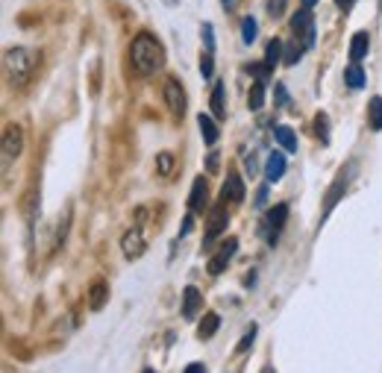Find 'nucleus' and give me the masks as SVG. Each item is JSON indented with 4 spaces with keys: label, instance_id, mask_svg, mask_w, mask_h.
Instances as JSON below:
<instances>
[{
    "label": "nucleus",
    "instance_id": "obj_1",
    "mask_svg": "<svg viewBox=\"0 0 382 373\" xmlns=\"http://www.w3.org/2000/svg\"><path fill=\"white\" fill-rule=\"evenodd\" d=\"M129 56H133V65L138 74H153L165 65V50H162L159 39L150 36V32H138L129 45Z\"/></svg>",
    "mask_w": 382,
    "mask_h": 373
},
{
    "label": "nucleus",
    "instance_id": "obj_2",
    "mask_svg": "<svg viewBox=\"0 0 382 373\" xmlns=\"http://www.w3.org/2000/svg\"><path fill=\"white\" fill-rule=\"evenodd\" d=\"M3 65H6V76L12 85H27L36 74V65H39V56L36 50L30 47H9L3 53Z\"/></svg>",
    "mask_w": 382,
    "mask_h": 373
},
{
    "label": "nucleus",
    "instance_id": "obj_3",
    "mask_svg": "<svg viewBox=\"0 0 382 373\" xmlns=\"http://www.w3.org/2000/svg\"><path fill=\"white\" fill-rule=\"evenodd\" d=\"M291 30H294V36H297V41L306 47V50H312L315 47V21H312V9H297V12L291 15Z\"/></svg>",
    "mask_w": 382,
    "mask_h": 373
},
{
    "label": "nucleus",
    "instance_id": "obj_4",
    "mask_svg": "<svg viewBox=\"0 0 382 373\" xmlns=\"http://www.w3.org/2000/svg\"><path fill=\"white\" fill-rule=\"evenodd\" d=\"M224 203H226V200L217 203L215 209H212V215H209V224H206V241H203L206 247H209L212 241L226 229V224H229V212H226V206H224Z\"/></svg>",
    "mask_w": 382,
    "mask_h": 373
},
{
    "label": "nucleus",
    "instance_id": "obj_5",
    "mask_svg": "<svg viewBox=\"0 0 382 373\" xmlns=\"http://www.w3.org/2000/svg\"><path fill=\"white\" fill-rule=\"evenodd\" d=\"M165 103H168L173 118L185 115V92H182L180 80H173V76H168V80H165Z\"/></svg>",
    "mask_w": 382,
    "mask_h": 373
},
{
    "label": "nucleus",
    "instance_id": "obj_6",
    "mask_svg": "<svg viewBox=\"0 0 382 373\" xmlns=\"http://www.w3.org/2000/svg\"><path fill=\"white\" fill-rule=\"evenodd\" d=\"M235 250H238V241H235V238H229L226 244H224V247H221V250H217V253L212 256V262H209V265H206V270H209L212 277H217V273H224Z\"/></svg>",
    "mask_w": 382,
    "mask_h": 373
},
{
    "label": "nucleus",
    "instance_id": "obj_7",
    "mask_svg": "<svg viewBox=\"0 0 382 373\" xmlns=\"http://www.w3.org/2000/svg\"><path fill=\"white\" fill-rule=\"evenodd\" d=\"M21 147H24V133H21V127H9L6 136H3V162L9 164L12 159H18Z\"/></svg>",
    "mask_w": 382,
    "mask_h": 373
},
{
    "label": "nucleus",
    "instance_id": "obj_8",
    "mask_svg": "<svg viewBox=\"0 0 382 373\" xmlns=\"http://www.w3.org/2000/svg\"><path fill=\"white\" fill-rule=\"evenodd\" d=\"M121 250H124L127 259H141V256H145V250H147V241H145V235H141L138 229H129V233L121 238Z\"/></svg>",
    "mask_w": 382,
    "mask_h": 373
},
{
    "label": "nucleus",
    "instance_id": "obj_9",
    "mask_svg": "<svg viewBox=\"0 0 382 373\" xmlns=\"http://www.w3.org/2000/svg\"><path fill=\"white\" fill-rule=\"evenodd\" d=\"M200 309H203V294L194 288V285H189V288L182 291V315H185V321H194Z\"/></svg>",
    "mask_w": 382,
    "mask_h": 373
},
{
    "label": "nucleus",
    "instance_id": "obj_10",
    "mask_svg": "<svg viewBox=\"0 0 382 373\" xmlns=\"http://www.w3.org/2000/svg\"><path fill=\"white\" fill-rule=\"evenodd\" d=\"M206 197H209V182H206V177H194L191 194H189V209L191 212H203Z\"/></svg>",
    "mask_w": 382,
    "mask_h": 373
},
{
    "label": "nucleus",
    "instance_id": "obj_11",
    "mask_svg": "<svg viewBox=\"0 0 382 373\" xmlns=\"http://www.w3.org/2000/svg\"><path fill=\"white\" fill-rule=\"evenodd\" d=\"M221 197H224V200H229V203H242L244 200V182H242V177H238L235 171L226 173V182H224Z\"/></svg>",
    "mask_w": 382,
    "mask_h": 373
},
{
    "label": "nucleus",
    "instance_id": "obj_12",
    "mask_svg": "<svg viewBox=\"0 0 382 373\" xmlns=\"http://www.w3.org/2000/svg\"><path fill=\"white\" fill-rule=\"evenodd\" d=\"M368 50H370V36L365 30H359V32H353V39H350V62H362L365 56H368Z\"/></svg>",
    "mask_w": 382,
    "mask_h": 373
},
{
    "label": "nucleus",
    "instance_id": "obj_13",
    "mask_svg": "<svg viewBox=\"0 0 382 373\" xmlns=\"http://www.w3.org/2000/svg\"><path fill=\"white\" fill-rule=\"evenodd\" d=\"M106 300H109V282L94 279L92 288H89V306H92L94 312H100L103 306H106Z\"/></svg>",
    "mask_w": 382,
    "mask_h": 373
},
{
    "label": "nucleus",
    "instance_id": "obj_14",
    "mask_svg": "<svg viewBox=\"0 0 382 373\" xmlns=\"http://www.w3.org/2000/svg\"><path fill=\"white\" fill-rule=\"evenodd\" d=\"M282 173H286V156H282V153H270L268 162H265V177H268V182L282 180Z\"/></svg>",
    "mask_w": 382,
    "mask_h": 373
},
{
    "label": "nucleus",
    "instance_id": "obj_15",
    "mask_svg": "<svg viewBox=\"0 0 382 373\" xmlns=\"http://www.w3.org/2000/svg\"><path fill=\"white\" fill-rule=\"evenodd\" d=\"M286 217H288V206H286V203H277L274 209L268 212V226L274 229V235L268 238V244H277V229H279L282 224H286Z\"/></svg>",
    "mask_w": 382,
    "mask_h": 373
},
{
    "label": "nucleus",
    "instance_id": "obj_16",
    "mask_svg": "<svg viewBox=\"0 0 382 373\" xmlns=\"http://www.w3.org/2000/svg\"><path fill=\"white\" fill-rule=\"evenodd\" d=\"M212 115L215 118L226 115V83H221V80H217L212 89Z\"/></svg>",
    "mask_w": 382,
    "mask_h": 373
},
{
    "label": "nucleus",
    "instance_id": "obj_17",
    "mask_svg": "<svg viewBox=\"0 0 382 373\" xmlns=\"http://www.w3.org/2000/svg\"><path fill=\"white\" fill-rule=\"evenodd\" d=\"M198 127H200L206 145H215L217 136H221V129H217V124H215V115H200L198 118Z\"/></svg>",
    "mask_w": 382,
    "mask_h": 373
},
{
    "label": "nucleus",
    "instance_id": "obj_18",
    "mask_svg": "<svg viewBox=\"0 0 382 373\" xmlns=\"http://www.w3.org/2000/svg\"><path fill=\"white\" fill-rule=\"evenodd\" d=\"M286 56V45H282L279 39H270L268 41V50H265V65H268V71H274L277 68V62Z\"/></svg>",
    "mask_w": 382,
    "mask_h": 373
},
{
    "label": "nucleus",
    "instance_id": "obj_19",
    "mask_svg": "<svg viewBox=\"0 0 382 373\" xmlns=\"http://www.w3.org/2000/svg\"><path fill=\"white\" fill-rule=\"evenodd\" d=\"M365 80H368V76H365V71H362V65H347V68H344V83L347 85H350V89H365Z\"/></svg>",
    "mask_w": 382,
    "mask_h": 373
},
{
    "label": "nucleus",
    "instance_id": "obj_20",
    "mask_svg": "<svg viewBox=\"0 0 382 373\" xmlns=\"http://www.w3.org/2000/svg\"><path fill=\"white\" fill-rule=\"evenodd\" d=\"M274 136H277V141H279V145L286 147L288 153H297V136H294V129H291V127L279 124V127L274 129Z\"/></svg>",
    "mask_w": 382,
    "mask_h": 373
},
{
    "label": "nucleus",
    "instance_id": "obj_21",
    "mask_svg": "<svg viewBox=\"0 0 382 373\" xmlns=\"http://www.w3.org/2000/svg\"><path fill=\"white\" fill-rule=\"evenodd\" d=\"M217 326H221V317H217L215 312H206V315H203V321H200L198 335H200L203 341H206V338H212V335L217 332Z\"/></svg>",
    "mask_w": 382,
    "mask_h": 373
},
{
    "label": "nucleus",
    "instance_id": "obj_22",
    "mask_svg": "<svg viewBox=\"0 0 382 373\" xmlns=\"http://www.w3.org/2000/svg\"><path fill=\"white\" fill-rule=\"evenodd\" d=\"M368 120H370V127H374V129H382V97H370Z\"/></svg>",
    "mask_w": 382,
    "mask_h": 373
},
{
    "label": "nucleus",
    "instance_id": "obj_23",
    "mask_svg": "<svg viewBox=\"0 0 382 373\" xmlns=\"http://www.w3.org/2000/svg\"><path fill=\"white\" fill-rule=\"evenodd\" d=\"M247 106L253 109V112H259L262 106H265V83H259L256 80V85L250 89V97H247Z\"/></svg>",
    "mask_w": 382,
    "mask_h": 373
},
{
    "label": "nucleus",
    "instance_id": "obj_24",
    "mask_svg": "<svg viewBox=\"0 0 382 373\" xmlns=\"http://www.w3.org/2000/svg\"><path fill=\"white\" fill-rule=\"evenodd\" d=\"M256 36H259V27H256V18H244L242 21V41H244V45H253V41H256Z\"/></svg>",
    "mask_w": 382,
    "mask_h": 373
},
{
    "label": "nucleus",
    "instance_id": "obj_25",
    "mask_svg": "<svg viewBox=\"0 0 382 373\" xmlns=\"http://www.w3.org/2000/svg\"><path fill=\"white\" fill-rule=\"evenodd\" d=\"M341 191H344V173L338 177L335 182H332V191H330V197H326V212H323V217L332 212V206L338 203V197H341Z\"/></svg>",
    "mask_w": 382,
    "mask_h": 373
},
{
    "label": "nucleus",
    "instance_id": "obj_26",
    "mask_svg": "<svg viewBox=\"0 0 382 373\" xmlns=\"http://www.w3.org/2000/svg\"><path fill=\"white\" fill-rule=\"evenodd\" d=\"M303 53H306V47L300 45V41H294V45H286V56H282V62H286V65H297V62L303 59Z\"/></svg>",
    "mask_w": 382,
    "mask_h": 373
},
{
    "label": "nucleus",
    "instance_id": "obj_27",
    "mask_svg": "<svg viewBox=\"0 0 382 373\" xmlns=\"http://www.w3.org/2000/svg\"><path fill=\"white\" fill-rule=\"evenodd\" d=\"M200 74H203V80H209V76L215 74V56H212L209 50L200 56Z\"/></svg>",
    "mask_w": 382,
    "mask_h": 373
},
{
    "label": "nucleus",
    "instance_id": "obj_28",
    "mask_svg": "<svg viewBox=\"0 0 382 373\" xmlns=\"http://www.w3.org/2000/svg\"><path fill=\"white\" fill-rule=\"evenodd\" d=\"M315 129H318V136H321L323 145H330V124H326V115L323 112L315 118Z\"/></svg>",
    "mask_w": 382,
    "mask_h": 373
},
{
    "label": "nucleus",
    "instance_id": "obj_29",
    "mask_svg": "<svg viewBox=\"0 0 382 373\" xmlns=\"http://www.w3.org/2000/svg\"><path fill=\"white\" fill-rule=\"evenodd\" d=\"M253 341H256V326L250 323V326H247V332H244V338H242V341H238V347H235V353H244V350H247L250 344H253Z\"/></svg>",
    "mask_w": 382,
    "mask_h": 373
},
{
    "label": "nucleus",
    "instance_id": "obj_30",
    "mask_svg": "<svg viewBox=\"0 0 382 373\" xmlns=\"http://www.w3.org/2000/svg\"><path fill=\"white\" fill-rule=\"evenodd\" d=\"M159 173H162V177H168V173L173 171V156H171V153H159Z\"/></svg>",
    "mask_w": 382,
    "mask_h": 373
},
{
    "label": "nucleus",
    "instance_id": "obj_31",
    "mask_svg": "<svg viewBox=\"0 0 382 373\" xmlns=\"http://www.w3.org/2000/svg\"><path fill=\"white\" fill-rule=\"evenodd\" d=\"M247 71L253 74L259 83H265V80H268V65H265V62H253V65H247Z\"/></svg>",
    "mask_w": 382,
    "mask_h": 373
},
{
    "label": "nucleus",
    "instance_id": "obj_32",
    "mask_svg": "<svg viewBox=\"0 0 382 373\" xmlns=\"http://www.w3.org/2000/svg\"><path fill=\"white\" fill-rule=\"evenodd\" d=\"M203 45H206L209 53H215V30H212V24H203Z\"/></svg>",
    "mask_w": 382,
    "mask_h": 373
},
{
    "label": "nucleus",
    "instance_id": "obj_33",
    "mask_svg": "<svg viewBox=\"0 0 382 373\" xmlns=\"http://www.w3.org/2000/svg\"><path fill=\"white\" fill-rule=\"evenodd\" d=\"M265 6H268V15H270V18H279L282 9H286V0H268Z\"/></svg>",
    "mask_w": 382,
    "mask_h": 373
},
{
    "label": "nucleus",
    "instance_id": "obj_34",
    "mask_svg": "<svg viewBox=\"0 0 382 373\" xmlns=\"http://www.w3.org/2000/svg\"><path fill=\"white\" fill-rule=\"evenodd\" d=\"M277 103L279 106L288 103V92H286V85H282V83H277Z\"/></svg>",
    "mask_w": 382,
    "mask_h": 373
},
{
    "label": "nucleus",
    "instance_id": "obj_35",
    "mask_svg": "<svg viewBox=\"0 0 382 373\" xmlns=\"http://www.w3.org/2000/svg\"><path fill=\"white\" fill-rule=\"evenodd\" d=\"M182 373H206V367L200 365V361H194V365H189V367H185Z\"/></svg>",
    "mask_w": 382,
    "mask_h": 373
},
{
    "label": "nucleus",
    "instance_id": "obj_36",
    "mask_svg": "<svg viewBox=\"0 0 382 373\" xmlns=\"http://www.w3.org/2000/svg\"><path fill=\"white\" fill-rule=\"evenodd\" d=\"M335 3H338V9H344V12H350V9H353V3H356V0H335Z\"/></svg>",
    "mask_w": 382,
    "mask_h": 373
},
{
    "label": "nucleus",
    "instance_id": "obj_37",
    "mask_svg": "<svg viewBox=\"0 0 382 373\" xmlns=\"http://www.w3.org/2000/svg\"><path fill=\"white\" fill-rule=\"evenodd\" d=\"M206 168H209V171H217V153H212V156L206 159Z\"/></svg>",
    "mask_w": 382,
    "mask_h": 373
},
{
    "label": "nucleus",
    "instance_id": "obj_38",
    "mask_svg": "<svg viewBox=\"0 0 382 373\" xmlns=\"http://www.w3.org/2000/svg\"><path fill=\"white\" fill-rule=\"evenodd\" d=\"M265 197H268V189H265V185H262V189H259V197H256V200H259V203H265Z\"/></svg>",
    "mask_w": 382,
    "mask_h": 373
},
{
    "label": "nucleus",
    "instance_id": "obj_39",
    "mask_svg": "<svg viewBox=\"0 0 382 373\" xmlns=\"http://www.w3.org/2000/svg\"><path fill=\"white\" fill-rule=\"evenodd\" d=\"M235 3H238V0H221V6H224V9H233Z\"/></svg>",
    "mask_w": 382,
    "mask_h": 373
},
{
    "label": "nucleus",
    "instance_id": "obj_40",
    "mask_svg": "<svg viewBox=\"0 0 382 373\" xmlns=\"http://www.w3.org/2000/svg\"><path fill=\"white\" fill-rule=\"evenodd\" d=\"M315 3H318V0H303V6H306V9H312Z\"/></svg>",
    "mask_w": 382,
    "mask_h": 373
},
{
    "label": "nucleus",
    "instance_id": "obj_41",
    "mask_svg": "<svg viewBox=\"0 0 382 373\" xmlns=\"http://www.w3.org/2000/svg\"><path fill=\"white\" fill-rule=\"evenodd\" d=\"M262 373H277V370H274V367H265V370H262Z\"/></svg>",
    "mask_w": 382,
    "mask_h": 373
},
{
    "label": "nucleus",
    "instance_id": "obj_42",
    "mask_svg": "<svg viewBox=\"0 0 382 373\" xmlns=\"http://www.w3.org/2000/svg\"><path fill=\"white\" fill-rule=\"evenodd\" d=\"M145 373H153V370H145Z\"/></svg>",
    "mask_w": 382,
    "mask_h": 373
}]
</instances>
